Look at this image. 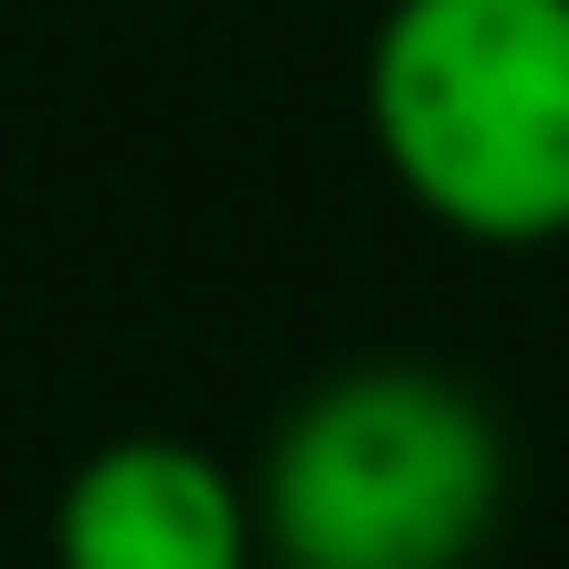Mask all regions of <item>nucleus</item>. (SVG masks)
<instances>
[{"label": "nucleus", "mask_w": 569, "mask_h": 569, "mask_svg": "<svg viewBox=\"0 0 569 569\" xmlns=\"http://www.w3.org/2000/svg\"><path fill=\"white\" fill-rule=\"evenodd\" d=\"M380 169L465 243L569 232V0H390L369 32Z\"/></svg>", "instance_id": "1"}, {"label": "nucleus", "mask_w": 569, "mask_h": 569, "mask_svg": "<svg viewBox=\"0 0 569 569\" xmlns=\"http://www.w3.org/2000/svg\"><path fill=\"white\" fill-rule=\"evenodd\" d=\"M507 507V432L443 369H348L274 422L253 475L264 569H465Z\"/></svg>", "instance_id": "2"}, {"label": "nucleus", "mask_w": 569, "mask_h": 569, "mask_svg": "<svg viewBox=\"0 0 569 569\" xmlns=\"http://www.w3.org/2000/svg\"><path fill=\"white\" fill-rule=\"evenodd\" d=\"M53 569H264L253 486L180 432H127L63 475Z\"/></svg>", "instance_id": "3"}]
</instances>
